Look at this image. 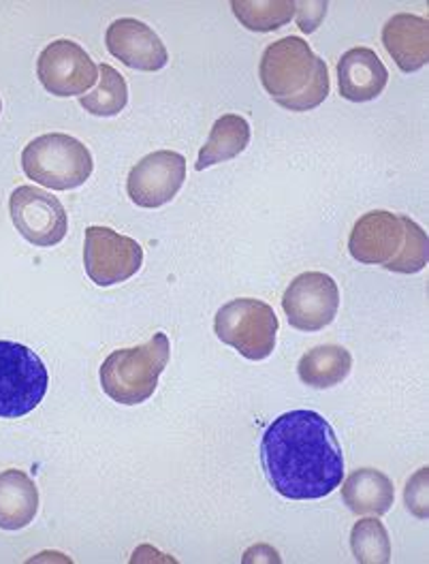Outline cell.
<instances>
[{"instance_id":"6da1fadb","label":"cell","mask_w":429,"mask_h":564,"mask_svg":"<svg viewBox=\"0 0 429 564\" xmlns=\"http://www.w3.org/2000/svg\"><path fill=\"white\" fill-rule=\"evenodd\" d=\"M261 462L270 486L288 500H319L340 488L344 454L317 411H290L267 425Z\"/></svg>"},{"instance_id":"7a4b0ae2","label":"cell","mask_w":429,"mask_h":564,"mask_svg":"<svg viewBox=\"0 0 429 564\" xmlns=\"http://www.w3.org/2000/svg\"><path fill=\"white\" fill-rule=\"evenodd\" d=\"M258 77L267 95L288 111H310L331 90L329 69L301 36H283L261 56Z\"/></svg>"},{"instance_id":"3957f363","label":"cell","mask_w":429,"mask_h":564,"mask_svg":"<svg viewBox=\"0 0 429 564\" xmlns=\"http://www.w3.org/2000/svg\"><path fill=\"white\" fill-rule=\"evenodd\" d=\"M172 357L167 334L158 332L145 345L109 352L101 366V386L109 398L124 406H135L150 400L158 388Z\"/></svg>"},{"instance_id":"277c9868","label":"cell","mask_w":429,"mask_h":564,"mask_svg":"<svg viewBox=\"0 0 429 564\" xmlns=\"http://www.w3.org/2000/svg\"><path fill=\"white\" fill-rule=\"evenodd\" d=\"M22 170L45 188L73 191L90 180L95 161L86 143L67 133H47L24 148Z\"/></svg>"},{"instance_id":"5b68a950","label":"cell","mask_w":429,"mask_h":564,"mask_svg":"<svg viewBox=\"0 0 429 564\" xmlns=\"http://www.w3.org/2000/svg\"><path fill=\"white\" fill-rule=\"evenodd\" d=\"M278 327L274 308L254 297L231 300L215 317L216 336L251 361L267 359L274 352Z\"/></svg>"},{"instance_id":"8992f818","label":"cell","mask_w":429,"mask_h":564,"mask_svg":"<svg viewBox=\"0 0 429 564\" xmlns=\"http://www.w3.org/2000/svg\"><path fill=\"white\" fill-rule=\"evenodd\" d=\"M50 388V375L35 351L0 340V420L33 413Z\"/></svg>"},{"instance_id":"52a82bcc","label":"cell","mask_w":429,"mask_h":564,"mask_svg":"<svg viewBox=\"0 0 429 564\" xmlns=\"http://www.w3.org/2000/svg\"><path fill=\"white\" fill-rule=\"evenodd\" d=\"M143 265V248L138 240L109 227L86 229L84 268L97 286H113L133 279Z\"/></svg>"},{"instance_id":"ba28073f","label":"cell","mask_w":429,"mask_h":564,"mask_svg":"<svg viewBox=\"0 0 429 564\" xmlns=\"http://www.w3.org/2000/svg\"><path fill=\"white\" fill-rule=\"evenodd\" d=\"M9 214L20 236L33 247H56L69 231V216L65 206L54 195L31 184L18 186L11 193Z\"/></svg>"},{"instance_id":"9c48e42d","label":"cell","mask_w":429,"mask_h":564,"mask_svg":"<svg viewBox=\"0 0 429 564\" xmlns=\"http://www.w3.org/2000/svg\"><path fill=\"white\" fill-rule=\"evenodd\" d=\"M36 77L54 97H84L99 82V67L79 43L58 39L38 54Z\"/></svg>"},{"instance_id":"30bf717a","label":"cell","mask_w":429,"mask_h":564,"mask_svg":"<svg viewBox=\"0 0 429 564\" xmlns=\"http://www.w3.org/2000/svg\"><path fill=\"white\" fill-rule=\"evenodd\" d=\"M340 308V289L324 272H304L293 279L283 295V311L290 327L321 332L333 323Z\"/></svg>"},{"instance_id":"8fae6325","label":"cell","mask_w":429,"mask_h":564,"mask_svg":"<svg viewBox=\"0 0 429 564\" xmlns=\"http://www.w3.org/2000/svg\"><path fill=\"white\" fill-rule=\"evenodd\" d=\"M186 180V159L174 150H158L131 170L127 180V193L133 204L140 208H161L167 206Z\"/></svg>"},{"instance_id":"7c38bea8","label":"cell","mask_w":429,"mask_h":564,"mask_svg":"<svg viewBox=\"0 0 429 564\" xmlns=\"http://www.w3.org/2000/svg\"><path fill=\"white\" fill-rule=\"evenodd\" d=\"M404 220L394 212L372 210L363 214L355 223L349 252L351 257L365 265H387L404 247Z\"/></svg>"},{"instance_id":"4fadbf2b","label":"cell","mask_w":429,"mask_h":564,"mask_svg":"<svg viewBox=\"0 0 429 564\" xmlns=\"http://www.w3.org/2000/svg\"><path fill=\"white\" fill-rule=\"evenodd\" d=\"M106 45L113 58L131 69L154 73L165 69L169 63V52L161 36L135 18H120L111 22L106 33Z\"/></svg>"},{"instance_id":"5bb4252c","label":"cell","mask_w":429,"mask_h":564,"mask_svg":"<svg viewBox=\"0 0 429 564\" xmlns=\"http://www.w3.org/2000/svg\"><path fill=\"white\" fill-rule=\"evenodd\" d=\"M389 82V70L370 47H353L338 63L340 95L353 104H367L383 95Z\"/></svg>"},{"instance_id":"9a60e30c","label":"cell","mask_w":429,"mask_h":564,"mask_svg":"<svg viewBox=\"0 0 429 564\" xmlns=\"http://www.w3.org/2000/svg\"><path fill=\"white\" fill-rule=\"evenodd\" d=\"M383 45L404 73L424 69L429 63V22L415 13H395L383 26Z\"/></svg>"},{"instance_id":"2e32d148","label":"cell","mask_w":429,"mask_h":564,"mask_svg":"<svg viewBox=\"0 0 429 564\" xmlns=\"http://www.w3.org/2000/svg\"><path fill=\"white\" fill-rule=\"evenodd\" d=\"M38 511V488L35 481L18 468L0 473V530L26 529L35 522Z\"/></svg>"},{"instance_id":"e0dca14e","label":"cell","mask_w":429,"mask_h":564,"mask_svg":"<svg viewBox=\"0 0 429 564\" xmlns=\"http://www.w3.org/2000/svg\"><path fill=\"white\" fill-rule=\"evenodd\" d=\"M342 486L344 505L358 516H385L394 507V481L376 468H359Z\"/></svg>"},{"instance_id":"ac0fdd59","label":"cell","mask_w":429,"mask_h":564,"mask_svg":"<svg viewBox=\"0 0 429 564\" xmlns=\"http://www.w3.org/2000/svg\"><path fill=\"white\" fill-rule=\"evenodd\" d=\"M251 143V124L246 118L238 113H224L218 118L210 131V138L199 152V159L195 163L197 172H204L208 167H215L218 163H227L235 156H240Z\"/></svg>"},{"instance_id":"d6986e66","label":"cell","mask_w":429,"mask_h":564,"mask_svg":"<svg viewBox=\"0 0 429 564\" xmlns=\"http://www.w3.org/2000/svg\"><path fill=\"white\" fill-rule=\"evenodd\" d=\"M353 370V355L338 345L315 347L299 359L297 375L304 386L329 389L340 386Z\"/></svg>"},{"instance_id":"ffe728a7","label":"cell","mask_w":429,"mask_h":564,"mask_svg":"<svg viewBox=\"0 0 429 564\" xmlns=\"http://www.w3.org/2000/svg\"><path fill=\"white\" fill-rule=\"evenodd\" d=\"M231 9L240 24L252 33H274L295 18L293 0H233Z\"/></svg>"},{"instance_id":"44dd1931","label":"cell","mask_w":429,"mask_h":564,"mask_svg":"<svg viewBox=\"0 0 429 564\" xmlns=\"http://www.w3.org/2000/svg\"><path fill=\"white\" fill-rule=\"evenodd\" d=\"M127 104H129V86L124 75H120L108 63H101L99 86L92 93L79 97V106L92 116L111 118V116H118Z\"/></svg>"},{"instance_id":"7402d4cb","label":"cell","mask_w":429,"mask_h":564,"mask_svg":"<svg viewBox=\"0 0 429 564\" xmlns=\"http://www.w3.org/2000/svg\"><path fill=\"white\" fill-rule=\"evenodd\" d=\"M351 550L361 564H387L392 561V541L385 524L376 518L359 520L351 530Z\"/></svg>"},{"instance_id":"603a6c76","label":"cell","mask_w":429,"mask_h":564,"mask_svg":"<svg viewBox=\"0 0 429 564\" xmlns=\"http://www.w3.org/2000/svg\"><path fill=\"white\" fill-rule=\"evenodd\" d=\"M404 220V247L397 252L392 263L385 265V270L395 274H417L428 265V236L426 231L408 216H402Z\"/></svg>"},{"instance_id":"cb8c5ba5","label":"cell","mask_w":429,"mask_h":564,"mask_svg":"<svg viewBox=\"0 0 429 564\" xmlns=\"http://www.w3.org/2000/svg\"><path fill=\"white\" fill-rule=\"evenodd\" d=\"M428 481L429 468H421V470H417V473L408 479L406 492H404L406 509H408L415 518H419V520H426L429 516Z\"/></svg>"},{"instance_id":"d4e9b609","label":"cell","mask_w":429,"mask_h":564,"mask_svg":"<svg viewBox=\"0 0 429 564\" xmlns=\"http://www.w3.org/2000/svg\"><path fill=\"white\" fill-rule=\"evenodd\" d=\"M327 2H297V9H295V18H297V24L304 33H315L319 26H321L322 18L327 13Z\"/></svg>"},{"instance_id":"484cf974","label":"cell","mask_w":429,"mask_h":564,"mask_svg":"<svg viewBox=\"0 0 429 564\" xmlns=\"http://www.w3.org/2000/svg\"><path fill=\"white\" fill-rule=\"evenodd\" d=\"M0 111H2V101H0Z\"/></svg>"}]
</instances>
